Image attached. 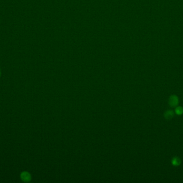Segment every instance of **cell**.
I'll return each mask as SVG.
<instances>
[{
    "label": "cell",
    "mask_w": 183,
    "mask_h": 183,
    "mask_svg": "<svg viewBox=\"0 0 183 183\" xmlns=\"http://www.w3.org/2000/svg\"><path fill=\"white\" fill-rule=\"evenodd\" d=\"M0 76H1V69H0Z\"/></svg>",
    "instance_id": "8992f818"
},
{
    "label": "cell",
    "mask_w": 183,
    "mask_h": 183,
    "mask_svg": "<svg viewBox=\"0 0 183 183\" xmlns=\"http://www.w3.org/2000/svg\"><path fill=\"white\" fill-rule=\"evenodd\" d=\"M179 103L178 97L176 95H172L169 99V104L172 107H176Z\"/></svg>",
    "instance_id": "6da1fadb"
},
{
    "label": "cell",
    "mask_w": 183,
    "mask_h": 183,
    "mask_svg": "<svg viewBox=\"0 0 183 183\" xmlns=\"http://www.w3.org/2000/svg\"><path fill=\"white\" fill-rule=\"evenodd\" d=\"M175 112L177 115H182L183 113V107L182 106L176 107L175 109Z\"/></svg>",
    "instance_id": "5b68a950"
},
{
    "label": "cell",
    "mask_w": 183,
    "mask_h": 183,
    "mask_svg": "<svg viewBox=\"0 0 183 183\" xmlns=\"http://www.w3.org/2000/svg\"><path fill=\"white\" fill-rule=\"evenodd\" d=\"M171 163L172 164L174 165L175 167H178L179 165H180L181 163H182V161L181 159L179 157L176 156L174 157L173 158H172L171 160Z\"/></svg>",
    "instance_id": "277c9868"
},
{
    "label": "cell",
    "mask_w": 183,
    "mask_h": 183,
    "mask_svg": "<svg viewBox=\"0 0 183 183\" xmlns=\"http://www.w3.org/2000/svg\"><path fill=\"white\" fill-rule=\"evenodd\" d=\"M20 177L21 180L25 183L30 182L31 181L32 177L31 174L27 171H23L20 174Z\"/></svg>",
    "instance_id": "7a4b0ae2"
},
{
    "label": "cell",
    "mask_w": 183,
    "mask_h": 183,
    "mask_svg": "<svg viewBox=\"0 0 183 183\" xmlns=\"http://www.w3.org/2000/svg\"><path fill=\"white\" fill-rule=\"evenodd\" d=\"M174 116V112L173 111L169 110L165 112L164 114V118L167 119V120H171Z\"/></svg>",
    "instance_id": "3957f363"
}]
</instances>
